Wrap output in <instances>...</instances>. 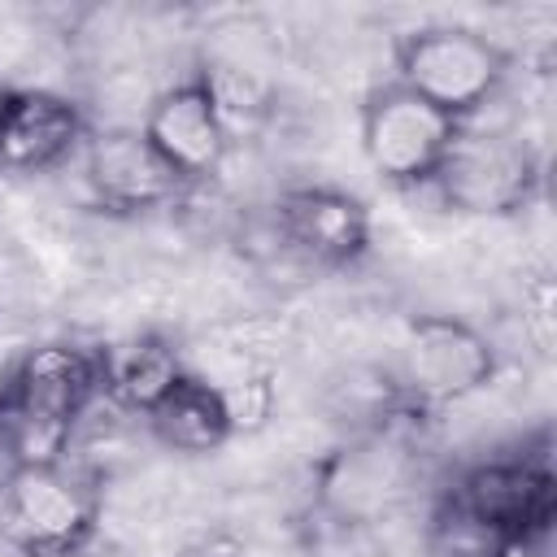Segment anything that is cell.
Instances as JSON below:
<instances>
[{
  "mask_svg": "<svg viewBox=\"0 0 557 557\" xmlns=\"http://www.w3.org/2000/svg\"><path fill=\"white\" fill-rule=\"evenodd\" d=\"M96 357H100V392H109L122 409H131L139 418H148L152 405L187 374L178 361V348L157 331L131 335Z\"/></svg>",
  "mask_w": 557,
  "mask_h": 557,
  "instance_id": "obj_14",
  "label": "cell"
},
{
  "mask_svg": "<svg viewBox=\"0 0 557 557\" xmlns=\"http://www.w3.org/2000/svg\"><path fill=\"white\" fill-rule=\"evenodd\" d=\"M466 122L440 113L409 87L379 83L361 100V152L392 187H431Z\"/></svg>",
  "mask_w": 557,
  "mask_h": 557,
  "instance_id": "obj_4",
  "label": "cell"
},
{
  "mask_svg": "<svg viewBox=\"0 0 557 557\" xmlns=\"http://www.w3.org/2000/svg\"><path fill=\"white\" fill-rule=\"evenodd\" d=\"M487 557H544V540H500Z\"/></svg>",
  "mask_w": 557,
  "mask_h": 557,
  "instance_id": "obj_16",
  "label": "cell"
},
{
  "mask_svg": "<svg viewBox=\"0 0 557 557\" xmlns=\"http://www.w3.org/2000/svg\"><path fill=\"white\" fill-rule=\"evenodd\" d=\"M83 109L44 87H13L9 109L0 117V165L13 174H44L70 161L87 144Z\"/></svg>",
  "mask_w": 557,
  "mask_h": 557,
  "instance_id": "obj_11",
  "label": "cell"
},
{
  "mask_svg": "<svg viewBox=\"0 0 557 557\" xmlns=\"http://www.w3.org/2000/svg\"><path fill=\"white\" fill-rule=\"evenodd\" d=\"M448 509L492 540H544L557 513V487L544 457H492L470 466Z\"/></svg>",
  "mask_w": 557,
  "mask_h": 557,
  "instance_id": "obj_6",
  "label": "cell"
},
{
  "mask_svg": "<svg viewBox=\"0 0 557 557\" xmlns=\"http://www.w3.org/2000/svg\"><path fill=\"white\" fill-rule=\"evenodd\" d=\"M9 379H13V361L0 357V413H4V400H9Z\"/></svg>",
  "mask_w": 557,
  "mask_h": 557,
  "instance_id": "obj_17",
  "label": "cell"
},
{
  "mask_svg": "<svg viewBox=\"0 0 557 557\" xmlns=\"http://www.w3.org/2000/svg\"><path fill=\"white\" fill-rule=\"evenodd\" d=\"M409 487V466L387 440H361L352 448H339L322 474V500L335 509V518H374L387 513Z\"/></svg>",
  "mask_w": 557,
  "mask_h": 557,
  "instance_id": "obj_12",
  "label": "cell"
},
{
  "mask_svg": "<svg viewBox=\"0 0 557 557\" xmlns=\"http://www.w3.org/2000/svg\"><path fill=\"white\" fill-rule=\"evenodd\" d=\"M100 396V357L78 344H35L13 357L9 400L0 413V466L61 461L74 422Z\"/></svg>",
  "mask_w": 557,
  "mask_h": 557,
  "instance_id": "obj_1",
  "label": "cell"
},
{
  "mask_svg": "<svg viewBox=\"0 0 557 557\" xmlns=\"http://www.w3.org/2000/svg\"><path fill=\"white\" fill-rule=\"evenodd\" d=\"M278 235L318 265H352L370 252V209L361 196L326 183H300L287 187L274 200Z\"/></svg>",
  "mask_w": 557,
  "mask_h": 557,
  "instance_id": "obj_10",
  "label": "cell"
},
{
  "mask_svg": "<svg viewBox=\"0 0 557 557\" xmlns=\"http://www.w3.org/2000/svg\"><path fill=\"white\" fill-rule=\"evenodd\" d=\"M392 61L400 87L457 122L474 117L509 78V52L492 35L457 22L413 26L396 35Z\"/></svg>",
  "mask_w": 557,
  "mask_h": 557,
  "instance_id": "obj_2",
  "label": "cell"
},
{
  "mask_svg": "<svg viewBox=\"0 0 557 557\" xmlns=\"http://www.w3.org/2000/svg\"><path fill=\"white\" fill-rule=\"evenodd\" d=\"M83 170L96 200L113 213H152L183 196V178L157 157L139 126H104L83 144Z\"/></svg>",
  "mask_w": 557,
  "mask_h": 557,
  "instance_id": "obj_9",
  "label": "cell"
},
{
  "mask_svg": "<svg viewBox=\"0 0 557 557\" xmlns=\"http://www.w3.org/2000/svg\"><path fill=\"white\" fill-rule=\"evenodd\" d=\"M222 387V405H226V422L231 435H257L278 405V392L270 383V374H244L235 383H218Z\"/></svg>",
  "mask_w": 557,
  "mask_h": 557,
  "instance_id": "obj_15",
  "label": "cell"
},
{
  "mask_svg": "<svg viewBox=\"0 0 557 557\" xmlns=\"http://www.w3.org/2000/svg\"><path fill=\"white\" fill-rule=\"evenodd\" d=\"M544 183L540 152L513 131H461L435 174V191L466 218H513Z\"/></svg>",
  "mask_w": 557,
  "mask_h": 557,
  "instance_id": "obj_5",
  "label": "cell"
},
{
  "mask_svg": "<svg viewBox=\"0 0 557 557\" xmlns=\"http://www.w3.org/2000/svg\"><path fill=\"white\" fill-rule=\"evenodd\" d=\"M139 131L183 183L213 178L226 157V144H231L226 113H222V100H218L209 74H191V78H178L165 91H157Z\"/></svg>",
  "mask_w": 557,
  "mask_h": 557,
  "instance_id": "obj_8",
  "label": "cell"
},
{
  "mask_svg": "<svg viewBox=\"0 0 557 557\" xmlns=\"http://www.w3.org/2000/svg\"><path fill=\"white\" fill-rule=\"evenodd\" d=\"M100 522V492L65 461L0 474V531L26 557H74Z\"/></svg>",
  "mask_w": 557,
  "mask_h": 557,
  "instance_id": "obj_3",
  "label": "cell"
},
{
  "mask_svg": "<svg viewBox=\"0 0 557 557\" xmlns=\"http://www.w3.org/2000/svg\"><path fill=\"white\" fill-rule=\"evenodd\" d=\"M9 96H13V87L0 83V117H4V109H9Z\"/></svg>",
  "mask_w": 557,
  "mask_h": 557,
  "instance_id": "obj_18",
  "label": "cell"
},
{
  "mask_svg": "<svg viewBox=\"0 0 557 557\" xmlns=\"http://www.w3.org/2000/svg\"><path fill=\"white\" fill-rule=\"evenodd\" d=\"M144 422L170 453H183V457H209L226 440H235L231 422H226L222 387L191 370L152 405V413Z\"/></svg>",
  "mask_w": 557,
  "mask_h": 557,
  "instance_id": "obj_13",
  "label": "cell"
},
{
  "mask_svg": "<svg viewBox=\"0 0 557 557\" xmlns=\"http://www.w3.org/2000/svg\"><path fill=\"white\" fill-rule=\"evenodd\" d=\"M496 344L453 313H418L405 326L400 387L422 405H448L483 392L496 379Z\"/></svg>",
  "mask_w": 557,
  "mask_h": 557,
  "instance_id": "obj_7",
  "label": "cell"
}]
</instances>
